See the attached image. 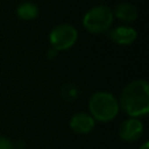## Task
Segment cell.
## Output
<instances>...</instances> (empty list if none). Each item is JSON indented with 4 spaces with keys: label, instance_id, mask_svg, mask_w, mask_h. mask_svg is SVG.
<instances>
[{
    "label": "cell",
    "instance_id": "obj_1",
    "mask_svg": "<svg viewBox=\"0 0 149 149\" xmlns=\"http://www.w3.org/2000/svg\"><path fill=\"white\" fill-rule=\"evenodd\" d=\"M119 107L130 118L144 116L149 112V84L135 79L127 84L120 94Z\"/></svg>",
    "mask_w": 149,
    "mask_h": 149
},
{
    "label": "cell",
    "instance_id": "obj_2",
    "mask_svg": "<svg viewBox=\"0 0 149 149\" xmlns=\"http://www.w3.org/2000/svg\"><path fill=\"white\" fill-rule=\"evenodd\" d=\"M90 115L100 122L113 120L119 113V101L109 92H95L88 100Z\"/></svg>",
    "mask_w": 149,
    "mask_h": 149
},
{
    "label": "cell",
    "instance_id": "obj_3",
    "mask_svg": "<svg viewBox=\"0 0 149 149\" xmlns=\"http://www.w3.org/2000/svg\"><path fill=\"white\" fill-rule=\"evenodd\" d=\"M113 19L112 9L105 5H99L86 12L83 17V26L91 34H100L109 29Z\"/></svg>",
    "mask_w": 149,
    "mask_h": 149
},
{
    "label": "cell",
    "instance_id": "obj_4",
    "mask_svg": "<svg viewBox=\"0 0 149 149\" xmlns=\"http://www.w3.org/2000/svg\"><path fill=\"white\" fill-rule=\"evenodd\" d=\"M77 29L69 23H61L56 26L49 34V41L52 48L57 51L70 49L77 41Z\"/></svg>",
    "mask_w": 149,
    "mask_h": 149
},
{
    "label": "cell",
    "instance_id": "obj_5",
    "mask_svg": "<svg viewBox=\"0 0 149 149\" xmlns=\"http://www.w3.org/2000/svg\"><path fill=\"white\" fill-rule=\"evenodd\" d=\"M143 134V123L137 118L126 119L119 128L120 137L126 142L137 141Z\"/></svg>",
    "mask_w": 149,
    "mask_h": 149
},
{
    "label": "cell",
    "instance_id": "obj_6",
    "mask_svg": "<svg viewBox=\"0 0 149 149\" xmlns=\"http://www.w3.org/2000/svg\"><path fill=\"white\" fill-rule=\"evenodd\" d=\"M95 125V120L87 113H77L70 120V128L77 134L90 133Z\"/></svg>",
    "mask_w": 149,
    "mask_h": 149
},
{
    "label": "cell",
    "instance_id": "obj_7",
    "mask_svg": "<svg viewBox=\"0 0 149 149\" xmlns=\"http://www.w3.org/2000/svg\"><path fill=\"white\" fill-rule=\"evenodd\" d=\"M109 36L112 38L113 42H115L116 44L120 45H128L132 44L136 37H137V33L134 28L132 27H127V26H121V27H116L114 28L111 33Z\"/></svg>",
    "mask_w": 149,
    "mask_h": 149
},
{
    "label": "cell",
    "instance_id": "obj_8",
    "mask_svg": "<svg viewBox=\"0 0 149 149\" xmlns=\"http://www.w3.org/2000/svg\"><path fill=\"white\" fill-rule=\"evenodd\" d=\"M113 15L123 22H132L137 17V9L130 2H121L115 6Z\"/></svg>",
    "mask_w": 149,
    "mask_h": 149
},
{
    "label": "cell",
    "instance_id": "obj_9",
    "mask_svg": "<svg viewBox=\"0 0 149 149\" xmlns=\"http://www.w3.org/2000/svg\"><path fill=\"white\" fill-rule=\"evenodd\" d=\"M16 14L21 20L24 21L34 20L38 15V7L33 2H22L17 7Z\"/></svg>",
    "mask_w": 149,
    "mask_h": 149
},
{
    "label": "cell",
    "instance_id": "obj_10",
    "mask_svg": "<svg viewBox=\"0 0 149 149\" xmlns=\"http://www.w3.org/2000/svg\"><path fill=\"white\" fill-rule=\"evenodd\" d=\"M0 149H14V147L9 139L0 135Z\"/></svg>",
    "mask_w": 149,
    "mask_h": 149
},
{
    "label": "cell",
    "instance_id": "obj_11",
    "mask_svg": "<svg viewBox=\"0 0 149 149\" xmlns=\"http://www.w3.org/2000/svg\"><path fill=\"white\" fill-rule=\"evenodd\" d=\"M139 149H149V143H148V142H144Z\"/></svg>",
    "mask_w": 149,
    "mask_h": 149
}]
</instances>
